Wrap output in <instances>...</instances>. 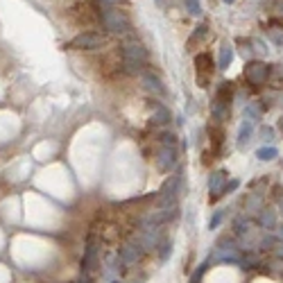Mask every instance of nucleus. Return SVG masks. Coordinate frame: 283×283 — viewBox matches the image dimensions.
Listing matches in <instances>:
<instances>
[{"label": "nucleus", "instance_id": "8", "mask_svg": "<svg viewBox=\"0 0 283 283\" xmlns=\"http://www.w3.org/2000/svg\"><path fill=\"white\" fill-rule=\"evenodd\" d=\"M182 190V177H170L168 182L161 186L159 190V202H161V206H168V204H177V193Z\"/></svg>", "mask_w": 283, "mask_h": 283}, {"label": "nucleus", "instance_id": "30", "mask_svg": "<svg viewBox=\"0 0 283 283\" xmlns=\"http://www.w3.org/2000/svg\"><path fill=\"white\" fill-rule=\"evenodd\" d=\"M240 186V182H238V179H234V182H231V184H227V188H224V193H234V190L236 188H238Z\"/></svg>", "mask_w": 283, "mask_h": 283}, {"label": "nucleus", "instance_id": "23", "mask_svg": "<svg viewBox=\"0 0 283 283\" xmlns=\"http://www.w3.org/2000/svg\"><path fill=\"white\" fill-rule=\"evenodd\" d=\"M222 217H224V208H220V211L213 213V217L208 220V229H217V227H220V222H222Z\"/></svg>", "mask_w": 283, "mask_h": 283}, {"label": "nucleus", "instance_id": "4", "mask_svg": "<svg viewBox=\"0 0 283 283\" xmlns=\"http://www.w3.org/2000/svg\"><path fill=\"white\" fill-rule=\"evenodd\" d=\"M104 45V36L95 34V32H82L75 39L68 41V48L71 50H97Z\"/></svg>", "mask_w": 283, "mask_h": 283}, {"label": "nucleus", "instance_id": "16", "mask_svg": "<svg viewBox=\"0 0 283 283\" xmlns=\"http://www.w3.org/2000/svg\"><path fill=\"white\" fill-rule=\"evenodd\" d=\"M152 111H154V123H156V125H168L170 120H173L170 111L165 109L161 102H152Z\"/></svg>", "mask_w": 283, "mask_h": 283}, {"label": "nucleus", "instance_id": "6", "mask_svg": "<svg viewBox=\"0 0 283 283\" xmlns=\"http://www.w3.org/2000/svg\"><path fill=\"white\" fill-rule=\"evenodd\" d=\"M215 261H222V263H243V256H240L238 247L229 240H220L215 247V254H213Z\"/></svg>", "mask_w": 283, "mask_h": 283}, {"label": "nucleus", "instance_id": "25", "mask_svg": "<svg viewBox=\"0 0 283 283\" xmlns=\"http://www.w3.org/2000/svg\"><path fill=\"white\" fill-rule=\"evenodd\" d=\"M186 9L190 16H199L202 14V7H199V0H186Z\"/></svg>", "mask_w": 283, "mask_h": 283}, {"label": "nucleus", "instance_id": "24", "mask_svg": "<svg viewBox=\"0 0 283 283\" xmlns=\"http://www.w3.org/2000/svg\"><path fill=\"white\" fill-rule=\"evenodd\" d=\"M206 267H208V261L202 263V265H197V270H195L193 276H190V283H199V281H202V276H204V272H206Z\"/></svg>", "mask_w": 283, "mask_h": 283}, {"label": "nucleus", "instance_id": "18", "mask_svg": "<svg viewBox=\"0 0 283 283\" xmlns=\"http://www.w3.org/2000/svg\"><path fill=\"white\" fill-rule=\"evenodd\" d=\"M256 156H258V161H274L279 156V150L274 145H263L256 150Z\"/></svg>", "mask_w": 283, "mask_h": 283}, {"label": "nucleus", "instance_id": "37", "mask_svg": "<svg viewBox=\"0 0 283 283\" xmlns=\"http://www.w3.org/2000/svg\"><path fill=\"white\" fill-rule=\"evenodd\" d=\"M75 283H84V281H75Z\"/></svg>", "mask_w": 283, "mask_h": 283}, {"label": "nucleus", "instance_id": "28", "mask_svg": "<svg viewBox=\"0 0 283 283\" xmlns=\"http://www.w3.org/2000/svg\"><path fill=\"white\" fill-rule=\"evenodd\" d=\"M261 138L265 143H272V141H274V129H272V127H263L261 129Z\"/></svg>", "mask_w": 283, "mask_h": 283}, {"label": "nucleus", "instance_id": "10", "mask_svg": "<svg viewBox=\"0 0 283 283\" xmlns=\"http://www.w3.org/2000/svg\"><path fill=\"white\" fill-rule=\"evenodd\" d=\"M123 57H125V62H134V64L145 66L147 50L143 48V43H138V41H129V43L123 45Z\"/></svg>", "mask_w": 283, "mask_h": 283}, {"label": "nucleus", "instance_id": "36", "mask_svg": "<svg viewBox=\"0 0 283 283\" xmlns=\"http://www.w3.org/2000/svg\"><path fill=\"white\" fill-rule=\"evenodd\" d=\"M111 283H120V281H118V279H114V281H111Z\"/></svg>", "mask_w": 283, "mask_h": 283}, {"label": "nucleus", "instance_id": "14", "mask_svg": "<svg viewBox=\"0 0 283 283\" xmlns=\"http://www.w3.org/2000/svg\"><path fill=\"white\" fill-rule=\"evenodd\" d=\"M252 134H254V120H247V118H245L243 125H240V129H238V141H236V145L243 150V147L247 145L249 141H252Z\"/></svg>", "mask_w": 283, "mask_h": 283}, {"label": "nucleus", "instance_id": "19", "mask_svg": "<svg viewBox=\"0 0 283 283\" xmlns=\"http://www.w3.org/2000/svg\"><path fill=\"white\" fill-rule=\"evenodd\" d=\"M267 84H272L274 89L283 86V68L281 66H270V77H267Z\"/></svg>", "mask_w": 283, "mask_h": 283}, {"label": "nucleus", "instance_id": "1", "mask_svg": "<svg viewBox=\"0 0 283 283\" xmlns=\"http://www.w3.org/2000/svg\"><path fill=\"white\" fill-rule=\"evenodd\" d=\"M231 82H222L220 89H217L215 97L211 102V116L217 120V123H224L229 118V111H231Z\"/></svg>", "mask_w": 283, "mask_h": 283}, {"label": "nucleus", "instance_id": "13", "mask_svg": "<svg viewBox=\"0 0 283 283\" xmlns=\"http://www.w3.org/2000/svg\"><path fill=\"white\" fill-rule=\"evenodd\" d=\"M141 75H143V84H145V89L150 91V93H154V95H163L165 93L163 82H161L154 73H141Z\"/></svg>", "mask_w": 283, "mask_h": 283}, {"label": "nucleus", "instance_id": "33", "mask_svg": "<svg viewBox=\"0 0 283 283\" xmlns=\"http://www.w3.org/2000/svg\"><path fill=\"white\" fill-rule=\"evenodd\" d=\"M279 211H281V215H283V199L279 202Z\"/></svg>", "mask_w": 283, "mask_h": 283}, {"label": "nucleus", "instance_id": "12", "mask_svg": "<svg viewBox=\"0 0 283 283\" xmlns=\"http://www.w3.org/2000/svg\"><path fill=\"white\" fill-rule=\"evenodd\" d=\"M175 163H177V147L161 145L159 152H156V168L161 173H168L170 168H175Z\"/></svg>", "mask_w": 283, "mask_h": 283}, {"label": "nucleus", "instance_id": "2", "mask_svg": "<svg viewBox=\"0 0 283 283\" xmlns=\"http://www.w3.org/2000/svg\"><path fill=\"white\" fill-rule=\"evenodd\" d=\"M100 14H102V23H104V27L109 32H114V34H125V32H129L127 16H125L120 9H116L114 5H106Z\"/></svg>", "mask_w": 283, "mask_h": 283}, {"label": "nucleus", "instance_id": "20", "mask_svg": "<svg viewBox=\"0 0 283 283\" xmlns=\"http://www.w3.org/2000/svg\"><path fill=\"white\" fill-rule=\"evenodd\" d=\"M156 252H159V258H161V263H165L168 261V256H170V252H173V245H170V240H163V243L156 247Z\"/></svg>", "mask_w": 283, "mask_h": 283}, {"label": "nucleus", "instance_id": "9", "mask_svg": "<svg viewBox=\"0 0 283 283\" xmlns=\"http://www.w3.org/2000/svg\"><path fill=\"white\" fill-rule=\"evenodd\" d=\"M82 270H84L86 274L97 270V238L95 236H89V240H86L84 258H82Z\"/></svg>", "mask_w": 283, "mask_h": 283}, {"label": "nucleus", "instance_id": "3", "mask_svg": "<svg viewBox=\"0 0 283 283\" xmlns=\"http://www.w3.org/2000/svg\"><path fill=\"white\" fill-rule=\"evenodd\" d=\"M143 252H145V247H143V243H141V236H138V238H132L129 243H125L123 247H120L118 263L125 265V267H132L134 263H138V258L143 256Z\"/></svg>", "mask_w": 283, "mask_h": 283}, {"label": "nucleus", "instance_id": "7", "mask_svg": "<svg viewBox=\"0 0 283 283\" xmlns=\"http://www.w3.org/2000/svg\"><path fill=\"white\" fill-rule=\"evenodd\" d=\"M195 66H197V84L202 89H206L208 82H211V75H213V62H211V54L208 52H202L195 57Z\"/></svg>", "mask_w": 283, "mask_h": 283}, {"label": "nucleus", "instance_id": "21", "mask_svg": "<svg viewBox=\"0 0 283 283\" xmlns=\"http://www.w3.org/2000/svg\"><path fill=\"white\" fill-rule=\"evenodd\" d=\"M206 32H208V27H206V25H199L197 30H195V34L190 36V41H188V48H193V45L197 43V41H202L204 36H206Z\"/></svg>", "mask_w": 283, "mask_h": 283}, {"label": "nucleus", "instance_id": "22", "mask_svg": "<svg viewBox=\"0 0 283 283\" xmlns=\"http://www.w3.org/2000/svg\"><path fill=\"white\" fill-rule=\"evenodd\" d=\"M267 36H270V39L274 41L276 45H283V30H281V27H274V25H272L270 30H267Z\"/></svg>", "mask_w": 283, "mask_h": 283}, {"label": "nucleus", "instance_id": "29", "mask_svg": "<svg viewBox=\"0 0 283 283\" xmlns=\"http://www.w3.org/2000/svg\"><path fill=\"white\" fill-rule=\"evenodd\" d=\"M208 134H211L213 136V141L217 143V145H220L222 143V136H224V134H222V129H215V127H208Z\"/></svg>", "mask_w": 283, "mask_h": 283}, {"label": "nucleus", "instance_id": "34", "mask_svg": "<svg viewBox=\"0 0 283 283\" xmlns=\"http://www.w3.org/2000/svg\"><path fill=\"white\" fill-rule=\"evenodd\" d=\"M222 3H227V5H231V3H236V0H222Z\"/></svg>", "mask_w": 283, "mask_h": 283}, {"label": "nucleus", "instance_id": "32", "mask_svg": "<svg viewBox=\"0 0 283 283\" xmlns=\"http://www.w3.org/2000/svg\"><path fill=\"white\" fill-rule=\"evenodd\" d=\"M102 3H104V5H116L118 0H102Z\"/></svg>", "mask_w": 283, "mask_h": 283}, {"label": "nucleus", "instance_id": "11", "mask_svg": "<svg viewBox=\"0 0 283 283\" xmlns=\"http://www.w3.org/2000/svg\"><path fill=\"white\" fill-rule=\"evenodd\" d=\"M227 184H229V175H227L224 170H215V173L208 177V193H211L213 202H215V199H220L222 195H224Z\"/></svg>", "mask_w": 283, "mask_h": 283}, {"label": "nucleus", "instance_id": "31", "mask_svg": "<svg viewBox=\"0 0 283 283\" xmlns=\"http://www.w3.org/2000/svg\"><path fill=\"white\" fill-rule=\"evenodd\" d=\"M276 14H279V16L283 18V0H281V3H279V5H276Z\"/></svg>", "mask_w": 283, "mask_h": 283}, {"label": "nucleus", "instance_id": "15", "mask_svg": "<svg viewBox=\"0 0 283 283\" xmlns=\"http://www.w3.org/2000/svg\"><path fill=\"white\" fill-rule=\"evenodd\" d=\"M231 62H234V45L224 41V43L220 45V59H217V68L227 71V68L231 66Z\"/></svg>", "mask_w": 283, "mask_h": 283}, {"label": "nucleus", "instance_id": "27", "mask_svg": "<svg viewBox=\"0 0 283 283\" xmlns=\"http://www.w3.org/2000/svg\"><path fill=\"white\" fill-rule=\"evenodd\" d=\"M245 114H247V120H256L258 116H261V109H258L256 104H247L245 106Z\"/></svg>", "mask_w": 283, "mask_h": 283}, {"label": "nucleus", "instance_id": "26", "mask_svg": "<svg viewBox=\"0 0 283 283\" xmlns=\"http://www.w3.org/2000/svg\"><path fill=\"white\" fill-rule=\"evenodd\" d=\"M161 145H165V147H177V136H175V134H170V132H165L163 136H161Z\"/></svg>", "mask_w": 283, "mask_h": 283}, {"label": "nucleus", "instance_id": "17", "mask_svg": "<svg viewBox=\"0 0 283 283\" xmlns=\"http://www.w3.org/2000/svg\"><path fill=\"white\" fill-rule=\"evenodd\" d=\"M258 222H261V227L265 231L276 229V213L272 211V208H261V217H258Z\"/></svg>", "mask_w": 283, "mask_h": 283}, {"label": "nucleus", "instance_id": "35", "mask_svg": "<svg viewBox=\"0 0 283 283\" xmlns=\"http://www.w3.org/2000/svg\"><path fill=\"white\" fill-rule=\"evenodd\" d=\"M279 125H281V132H283V116H281V123Z\"/></svg>", "mask_w": 283, "mask_h": 283}, {"label": "nucleus", "instance_id": "5", "mask_svg": "<svg viewBox=\"0 0 283 283\" xmlns=\"http://www.w3.org/2000/svg\"><path fill=\"white\" fill-rule=\"evenodd\" d=\"M245 77H247L249 84L261 86V84H265L267 77H270V66H267L265 62H249L247 66H245Z\"/></svg>", "mask_w": 283, "mask_h": 283}]
</instances>
